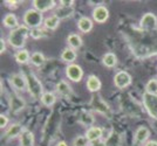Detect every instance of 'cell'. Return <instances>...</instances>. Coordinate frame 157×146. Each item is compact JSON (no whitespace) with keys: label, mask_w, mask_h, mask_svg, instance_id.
Segmentation results:
<instances>
[{"label":"cell","mask_w":157,"mask_h":146,"mask_svg":"<svg viewBox=\"0 0 157 146\" xmlns=\"http://www.w3.org/2000/svg\"><path fill=\"white\" fill-rule=\"evenodd\" d=\"M29 33V28L25 25L17 27L15 29L11 31L8 35V42L13 48H21L25 46V42Z\"/></svg>","instance_id":"1"},{"label":"cell","mask_w":157,"mask_h":146,"mask_svg":"<svg viewBox=\"0 0 157 146\" xmlns=\"http://www.w3.org/2000/svg\"><path fill=\"white\" fill-rule=\"evenodd\" d=\"M44 21V16H42V13L36 11L35 8H32V9H28L26 11V13L24 15V22H25V26H27L28 28H39L41 26Z\"/></svg>","instance_id":"2"},{"label":"cell","mask_w":157,"mask_h":146,"mask_svg":"<svg viewBox=\"0 0 157 146\" xmlns=\"http://www.w3.org/2000/svg\"><path fill=\"white\" fill-rule=\"evenodd\" d=\"M143 104L148 115L151 118L157 119V95L149 93H144Z\"/></svg>","instance_id":"3"},{"label":"cell","mask_w":157,"mask_h":146,"mask_svg":"<svg viewBox=\"0 0 157 146\" xmlns=\"http://www.w3.org/2000/svg\"><path fill=\"white\" fill-rule=\"evenodd\" d=\"M27 80V89L29 90V93L33 97H41L42 96V84L40 83V81L36 78V76L34 74H28L26 75Z\"/></svg>","instance_id":"4"},{"label":"cell","mask_w":157,"mask_h":146,"mask_svg":"<svg viewBox=\"0 0 157 146\" xmlns=\"http://www.w3.org/2000/svg\"><path fill=\"white\" fill-rule=\"evenodd\" d=\"M66 75L73 82H78V81H81V78L83 77V70H82V68L78 66V64L72 63V64H69V66L66 68Z\"/></svg>","instance_id":"5"},{"label":"cell","mask_w":157,"mask_h":146,"mask_svg":"<svg viewBox=\"0 0 157 146\" xmlns=\"http://www.w3.org/2000/svg\"><path fill=\"white\" fill-rule=\"evenodd\" d=\"M114 83L118 89H124L130 86L131 76L127 71H118L114 77Z\"/></svg>","instance_id":"6"},{"label":"cell","mask_w":157,"mask_h":146,"mask_svg":"<svg viewBox=\"0 0 157 146\" xmlns=\"http://www.w3.org/2000/svg\"><path fill=\"white\" fill-rule=\"evenodd\" d=\"M141 27L145 31H151L157 27V18L155 14L145 13L141 19Z\"/></svg>","instance_id":"7"},{"label":"cell","mask_w":157,"mask_h":146,"mask_svg":"<svg viewBox=\"0 0 157 146\" xmlns=\"http://www.w3.org/2000/svg\"><path fill=\"white\" fill-rule=\"evenodd\" d=\"M93 18H94V20L96 21V22L103 24L109 18V11L105 6L95 7V9L93 11Z\"/></svg>","instance_id":"8"},{"label":"cell","mask_w":157,"mask_h":146,"mask_svg":"<svg viewBox=\"0 0 157 146\" xmlns=\"http://www.w3.org/2000/svg\"><path fill=\"white\" fill-rule=\"evenodd\" d=\"M33 6L36 11L42 13V12L49 11L51 8L55 6V1L54 0H34L33 1Z\"/></svg>","instance_id":"9"},{"label":"cell","mask_w":157,"mask_h":146,"mask_svg":"<svg viewBox=\"0 0 157 146\" xmlns=\"http://www.w3.org/2000/svg\"><path fill=\"white\" fill-rule=\"evenodd\" d=\"M11 83H12V86H13L17 90H26V88H27L26 77H24V76L20 75V74L12 75V77H11Z\"/></svg>","instance_id":"10"},{"label":"cell","mask_w":157,"mask_h":146,"mask_svg":"<svg viewBox=\"0 0 157 146\" xmlns=\"http://www.w3.org/2000/svg\"><path fill=\"white\" fill-rule=\"evenodd\" d=\"M149 136H150V131L145 126H141V127H138L136 133H135V141L137 144L144 143V141H147V139L149 138Z\"/></svg>","instance_id":"11"},{"label":"cell","mask_w":157,"mask_h":146,"mask_svg":"<svg viewBox=\"0 0 157 146\" xmlns=\"http://www.w3.org/2000/svg\"><path fill=\"white\" fill-rule=\"evenodd\" d=\"M101 136H102V129L96 127V126L88 129L87 132H86V137H87V139L89 140V143L95 141V140H98L101 138Z\"/></svg>","instance_id":"12"},{"label":"cell","mask_w":157,"mask_h":146,"mask_svg":"<svg viewBox=\"0 0 157 146\" xmlns=\"http://www.w3.org/2000/svg\"><path fill=\"white\" fill-rule=\"evenodd\" d=\"M78 27L82 33H89L93 29V21L89 18L83 16L78 21Z\"/></svg>","instance_id":"13"},{"label":"cell","mask_w":157,"mask_h":146,"mask_svg":"<svg viewBox=\"0 0 157 146\" xmlns=\"http://www.w3.org/2000/svg\"><path fill=\"white\" fill-rule=\"evenodd\" d=\"M101 81L98 80L95 75H92L88 77V81H87V88L89 91L92 93H95V91H98L101 89Z\"/></svg>","instance_id":"14"},{"label":"cell","mask_w":157,"mask_h":146,"mask_svg":"<svg viewBox=\"0 0 157 146\" xmlns=\"http://www.w3.org/2000/svg\"><path fill=\"white\" fill-rule=\"evenodd\" d=\"M21 146H33L34 144V136L31 131H22L20 136Z\"/></svg>","instance_id":"15"},{"label":"cell","mask_w":157,"mask_h":146,"mask_svg":"<svg viewBox=\"0 0 157 146\" xmlns=\"http://www.w3.org/2000/svg\"><path fill=\"white\" fill-rule=\"evenodd\" d=\"M61 59L65 62H68L72 64L73 62L76 60V52L73 48H66L61 54Z\"/></svg>","instance_id":"16"},{"label":"cell","mask_w":157,"mask_h":146,"mask_svg":"<svg viewBox=\"0 0 157 146\" xmlns=\"http://www.w3.org/2000/svg\"><path fill=\"white\" fill-rule=\"evenodd\" d=\"M102 62H103V64L105 67H108V68H113V67L116 66V63H117V57H116V55L113 53H107L102 57Z\"/></svg>","instance_id":"17"},{"label":"cell","mask_w":157,"mask_h":146,"mask_svg":"<svg viewBox=\"0 0 157 146\" xmlns=\"http://www.w3.org/2000/svg\"><path fill=\"white\" fill-rule=\"evenodd\" d=\"M59 22H60V19L54 14V15H51V16H48L45 19L44 21V25L46 27L47 29H55L56 27L59 26Z\"/></svg>","instance_id":"18"},{"label":"cell","mask_w":157,"mask_h":146,"mask_svg":"<svg viewBox=\"0 0 157 146\" xmlns=\"http://www.w3.org/2000/svg\"><path fill=\"white\" fill-rule=\"evenodd\" d=\"M4 26L7 28H17L18 26V18L14 14H7L4 18Z\"/></svg>","instance_id":"19"},{"label":"cell","mask_w":157,"mask_h":146,"mask_svg":"<svg viewBox=\"0 0 157 146\" xmlns=\"http://www.w3.org/2000/svg\"><path fill=\"white\" fill-rule=\"evenodd\" d=\"M56 90H58V93H59L60 95H62V96H69L71 93H72L71 86H69V84H68L66 81H61V82L58 83Z\"/></svg>","instance_id":"20"},{"label":"cell","mask_w":157,"mask_h":146,"mask_svg":"<svg viewBox=\"0 0 157 146\" xmlns=\"http://www.w3.org/2000/svg\"><path fill=\"white\" fill-rule=\"evenodd\" d=\"M67 41H68L69 46L72 47L73 49H78V48L82 46V40H81V38L78 36V34H71L68 36Z\"/></svg>","instance_id":"21"},{"label":"cell","mask_w":157,"mask_h":146,"mask_svg":"<svg viewBox=\"0 0 157 146\" xmlns=\"http://www.w3.org/2000/svg\"><path fill=\"white\" fill-rule=\"evenodd\" d=\"M22 133V127L20 124H13L12 126H10V129L6 131V136L7 138H13L15 136H19Z\"/></svg>","instance_id":"22"},{"label":"cell","mask_w":157,"mask_h":146,"mask_svg":"<svg viewBox=\"0 0 157 146\" xmlns=\"http://www.w3.org/2000/svg\"><path fill=\"white\" fill-rule=\"evenodd\" d=\"M40 100H41V102H42L44 105L51 106L55 103L56 97H55V95L52 93H42V96L40 97Z\"/></svg>","instance_id":"23"},{"label":"cell","mask_w":157,"mask_h":146,"mask_svg":"<svg viewBox=\"0 0 157 146\" xmlns=\"http://www.w3.org/2000/svg\"><path fill=\"white\" fill-rule=\"evenodd\" d=\"M73 13V8L72 7H65V6H61L55 12V15L59 18V19H65L67 16H69V15H72Z\"/></svg>","instance_id":"24"},{"label":"cell","mask_w":157,"mask_h":146,"mask_svg":"<svg viewBox=\"0 0 157 146\" xmlns=\"http://www.w3.org/2000/svg\"><path fill=\"white\" fill-rule=\"evenodd\" d=\"M31 62H32L34 66L40 67L44 64L45 62V56L44 54H41L40 52H36V53H33L32 56H31Z\"/></svg>","instance_id":"25"},{"label":"cell","mask_w":157,"mask_h":146,"mask_svg":"<svg viewBox=\"0 0 157 146\" xmlns=\"http://www.w3.org/2000/svg\"><path fill=\"white\" fill-rule=\"evenodd\" d=\"M15 60L19 63H27L29 60V54L26 49H21L18 53L15 54Z\"/></svg>","instance_id":"26"},{"label":"cell","mask_w":157,"mask_h":146,"mask_svg":"<svg viewBox=\"0 0 157 146\" xmlns=\"http://www.w3.org/2000/svg\"><path fill=\"white\" fill-rule=\"evenodd\" d=\"M145 90H147L145 93L157 95V81L156 80H150V81H149V82L147 83Z\"/></svg>","instance_id":"27"},{"label":"cell","mask_w":157,"mask_h":146,"mask_svg":"<svg viewBox=\"0 0 157 146\" xmlns=\"http://www.w3.org/2000/svg\"><path fill=\"white\" fill-rule=\"evenodd\" d=\"M88 143H89V140L87 139L86 136H78V137H76V138L74 139L73 145L74 146H87L88 145Z\"/></svg>","instance_id":"28"},{"label":"cell","mask_w":157,"mask_h":146,"mask_svg":"<svg viewBox=\"0 0 157 146\" xmlns=\"http://www.w3.org/2000/svg\"><path fill=\"white\" fill-rule=\"evenodd\" d=\"M31 35H32L33 39H40V38H44L45 36V32L40 28H34L31 31Z\"/></svg>","instance_id":"29"},{"label":"cell","mask_w":157,"mask_h":146,"mask_svg":"<svg viewBox=\"0 0 157 146\" xmlns=\"http://www.w3.org/2000/svg\"><path fill=\"white\" fill-rule=\"evenodd\" d=\"M8 124V118H7L5 115H1L0 116V127L1 129H5Z\"/></svg>","instance_id":"30"},{"label":"cell","mask_w":157,"mask_h":146,"mask_svg":"<svg viewBox=\"0 0 157 146\" xmlns=\"http://www.w3.org/2000/svg\"><path fill=\"white\" fill-rule=\"evenodd\" d=\"M0 46H1V48H0V53H5V49H6V46H5V40L4 39H1L0 40Z\"/></svg>","instance_id":"31"},{"label":"cell","mask_w":157,"mask_h":146,"mask_svg":"<svg viewBox=\"0 0 157 146\" xmlns=\"http://www.w3.org/2000/svg\"><path fill=\"white\" fill-rule=\"evenodd\" d=\"M74 1H61V6H65V7H72Z\"/></svg>","instance_id":"32"},{"label":"cell","mask_w":157,"mask_h":146,"mask_svg":"<svg viewBox=\"0 0 157 146\" xmlns=\"http://www.w3.org/2000/svg\"><path fill=\"white\" fill-rule=\"evenodd\" d=\"M92 146H105V144L101 140H95V141H92Z\"/></svg>","instance_id":"33"},{"label":"cell","mask_w":157,"mask_h":146,"mask_svg":"<svg viewBox=\"0 0 157 146\" xmlns=\"http://www.w3.org/2000/svg\"><path fill=\"white\" fill-rule=\"evenodd\" d=\"M145 146H157V141H156V140H150V141H147V143H145Z\"/></svg>","instance_id":"34"},{"label":"cell","mask_w":157,"mask_h":146,"mask_svg":"<svg viewBox=\"0 0 157 146\" xmlns=\"http://www.w3.org/2000/svg\"><path fill=\"white\" fill-rule=\"evenodd\" d=\"M56 146H68V145L66 144L65 141H60V143H59V144H58V145H56Z\"/></svg>","instance_id":"35"}]
</instances>
